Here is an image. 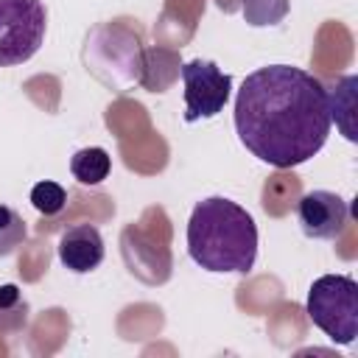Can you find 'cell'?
<instances>
[{"instance_id": "obj_9", "label": "cell", "mask_w": 358, "mask_h": 358, "mask_svg": "<svg viewBox=\"0 0 358 358\" xmlns=\"http://www.w3.org/2000/svg\"><path fill=\"white\" fill-rule=\"evenodd\" d=\"M28 324V299L17 285H0V333H17Z\"/></svg>"}, {"instance_id": "obj_12", "label": "cell", "mask_w": 358, "mask_h": 358, "mask_svg": "<svg viewBox=\"0 0 358 358\" xmlns=\"http://www.w3.org/2000/svg\"><path fill=\"white\" fill-rule=\"evenodd\" d=\"M288 14V0H243V17L249 25H274Z\"/></svg>"}, {"instance_id": "obj_6", "label": "cell", "mask_w": 358, "mask_h": 358, "mask_svg": "<svg viewBox=\"0 0 358 358\" xmlns=\"http://www.w3.org/2000/svg\"><path fill=\"white\" fill-rule=\"evenodd\" d=\"M296 218L308 238L333 241L344 232L350 221V207L333 190H308L296 204Z\"/></svg>"}, {"instance_id": "obj_8", "label": "cell", "mask_w": 358, "mask_h": 358, "mask_svg": "<svg viewBox=\"0 0 358 358\" xmlns=\"http://www.w3.org/2000/svg\"><path fill=\"white\" fill-rule=\"evenodd\" d=\"M112 171V157L106 154V148L101 145H90V148H81L73 154L70 159V173L76 182L81 185H101Z\"/></svg>"}, {"instance_id": "obj_2", "label": "cell", "mask_w": 358, "mask_h": 358, "mask_svg": "<svg viewBox=\"0 0 358 358\" xmlns=\"http://www.w3.org/2000/svg\"><path fill=\"white\" fill-rule=\"evenodd\" d=\"M187 255L204 271L246 274L257 260V224L232 199L210 196L190 213Z\"/></svg>"}, {"instance_id": "obj_5", "label": "cell", "mask_w": 358, "mask_h": 358, "mask_svg": "<svg viewBox=\"0 0 358 358\" xmlns=\"http://www.w3.org/2000/svg\"><path fill=\"white\" fill-rule=\"evenodd\" d=\"M182 81H185V120L187 123L207 120L224 112L229 92H232V78L215 62L193 59L182 64Z\"/></svg>"}, {"instance_id": "obj_1", "label": "cell", "mask_w": 358, "mask_h": 358, "mask_svg": "<svg viewBox=\"0 0 358 358\" xmlns=\"http://www.w3.org/2000/svg\"><path fill=\"white\" fill-rule=\"evenodd\" d=\"M330 95L302 67H257L243 78L235 98L241 143L274 168H296L316 157L330 134Z\"/></svg>"}, {"instance_id": "obj_10", "label": "cell", "mask_w": 358, "mask_h": 358, "mask_svg": "<svg viewBox=\"0 0 358 358\" xmlns=\"http://www.w3.org/2000/svg\"><path fill=\"white\" fill-rule=\"evenodd\" d=\"M28 238V227L22 221V215L8 207V204H0V257L11 255L17 246H22Z\"/></svg>"}, {"instance_id": "obj_11", "label": "cell", "mask_w": 358, "mask_h": 358, "mask_svg": "<svg viewBox=\"0 0 358 358\" xmlns=\"http://www.w3.org/2000/svg\"><path fill=\"white\" fill-rule=\"evenodd\" d=\"M31 204L42 213V215H59L67 204V190L59 185V182H36L34 190H31Z\"/></svg>"}, {"instance_id": "obj_4", "label": "cell", "mask_w": 358, "mask_h": 358, "mask_svg": "<svg viewBox=\"0 0 358 358\" xmlns=\"http://www.w3.org/2000/svg\"><path fill=\"white\" fill-rule=\"evenodd\" d=\"M48 11L42 0H0V67L28 62L45 42Z\"/></svg>"}, {"instance_id": "obj_3", "label": "cell", "mask_w": 358, "mask_h": 358, "mask_svg": "<svg viewBox=\"0 0 358 358\" xmlns=\"http://www.w3.org/2000/svg\"><path fill=\"white\" fill-rule=\"evenodd\" d=\"M305 310L330 341L352 344L358 336V282L347 274H324L313 280Z\"/></svg>"}, {"instance_id": "obj_7", "label": "cell", "mask_w": 358, "mask_h": 358, "mask_svg": "<svg viewBox=\"0 0 358 358\" xmlns=\"http://www.w3.org/2000/svg\"><path fill=\"white\" fill-rule=\"evenodd\" d=\"M103 238L95 224H73L59 238V260L76 274H90L103 263Z\"/></svg>"}]
</instances>
